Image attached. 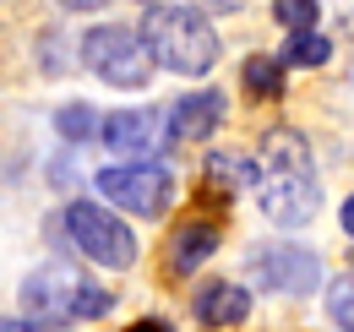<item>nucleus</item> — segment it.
Segmentation results:
<instances>
[{"label": "nucleus", "mask_w": 354, "mask_h": 332, "mask_svg": "<svg viewBox=\"0 0 354 332\" xmlns=\"http://www.w3.org/2000/svg\"><path fill=\"white\" fill-rule=\"evenodd\" d=\"M245 87H251L257 98H278V93H283V60L251 55V60H245Z\"/></svg>", "instance_id": "13"}, {"label": "nucleus", "mask_w": 354, "mask_h": 332, "mask_svg": "<svg viewBox=\"0 0 354 332\" xmlns=\"http://www.w3.org/2000/svg\"><path fill=\"white\" fill-rule=\"evenodd\" d=\"M22 311H28L39 327L98 322V316H109V294L98 289L88 273H77L71 261H44V267L22 284Z\"/></svg>", "instance_id": "3"}, {"label": "nucleus", "mask_w": 354, "mask_h": 332, "mask_svg": "<svg viewBox=\"0 0 354 332\" xmlns=\"http://www.w3.org/2000/svg\"><path fill=\"white\" fill-rule=\"evenodd\" d=\"M344 234H349V240H354V196H349V202H344Z\"/></svg>", "instance_id": "20"}, {"label": "nucleus", "mask_w": 354, "mask_h": 332, "mask_svg": "<svg viewBox=\"0 0 354 332\" xmlns=\"http://www.w3.org/2000/svg\"><path fill=\"white\" fill-rule=\"evenodd\" d=\"M82 60L98 71V82H109V87H147L153 82V60L142 49V33H126V28H93L82 39Z\"/></svg>", "instance_id": "5"}, {"label": "nucleus", "mask_w": 354, "mask_h": 332, "mask_svg": "<svg viewBox=\"0 0 354 332\" xmlns=\"http://www.w3.org/2000/svg\"><path fill=\"white\" fill-rule=\"evenodd\" d=\"M251 273H257V284H267L278 294H310L322 284V261L300 246H283V240L251 250Z\"/></svg>", "instance_id": "7"}, {"label": "nucleus", "mask_w": 354, "mask_h": 332, "mask_svg": "<svg viewBox=\"0 0 354 332\" xmlns=\"http://www.w3.org/2000/svg\"><path fill=\"white\" fill-rule=\"evenodd\" d=\"M142 49L153 66H169L180 77H207L218 60V33L196 6H153L142 17Z\"/></svg>", "instance_id": "2"}, {"label": "nucleus", "mask_w": 354, "mask_h": 332, "mask_svg": "<svg viewBox=\"0 0 354 332\" xmlns=\"http://www.w3.org/2000/svg\"><path fill=\"white\" fill-rule=\"evenodd\" d=\"M257 196L262 212L283 229H300L316 218L322 208V185H316V164H310V147L300 131L289 125H272L262 136V164H257Z\"/></svg>", "instance_id": "1"}, {"label": "nucleus", "mask_w": 354, "mask_h": 332, "mask_svg": "<svg viewBox=\"0 0 354 332\" xmlns=\"http://www.w3.org/2000/svg\"><path fill=\"white\" fill-rule=\"evenodd\" d=\"M213 250H218V229H213L207 218L180 223L175 234H169V273H196Z\"/></svg>", "instance_id": "11"}, {"label": "nucleus", "mask_w": 354, "mask_h": 332, "mask_svg": "<svg viewBox=\"0 0 354 332\" xmlns=\"http://www.w3.org/2000/svg\"><path fill=\"white\" fill-rule=\"evenodd\" d=\"M60 6H66V11H98L104 0H60Z\"/></svg>", "instance_id": "19"}, {"label": "nucleus", "mask_w": 354, "mask_h": 332, "mask_svg": "<svg viewBox=\"0 0 354 332\" xmlns=\"http://www.w3.org/2000/svg\"><path fill=\"white\" fill-rule=\"evenodd\" d=\"M272 17L289 28V33H300V28H316V0H272Z\"/></svg>", "instance_id": "16"}, {"label": "nucleus", "mask_w": 354, "mask_h": 332, "mask_svg": "<svg viewBox=\"0 0 354 332\" xmlns=\"http://www.w3.org/2000/svg\"><path fill=\"white\" fill-rule=\"evenodd\" d=\"M191 311H196V322H207V327H240V322L251 316V294L240 289V284H207V289L191 299Z\"/></svg>", "instance_id": "10"}, {"label": "nucleus", "mask_w": 354, "mask_h": 332, "mask_svg": "<svg viewBox=\"0 0 354 332\" xmlns=\"http://www.w3.org/2000/svg\"><path fill=\"white\" fill-rule=\"evenodd\" d=\"M223 120V98L218 93H185L180 104H169L164 115V142H202L213 136Z\"/></svg>", "instance_id": "9"}, {"label": "nucleus", "mask_w": 354, "mask_h": 332, "mask_svg": "<svg viewBox=\"0 0 354 332\" xmlns=\"http://www.w3.org/2000/svg\"><path fill=\"white\" fill-rule=\"evenodd\" d=\"M66 234H71L77 250L93 256L98 267H131L136 261V234L115 212H104L98 202H71V208H66Z\"/></svg>", "instance_id": "4"}, {"label": "nucleus", "mask_w": 354, "mask_h": 332, "mask_svg": "<svg viewBox=\"0 0 354 332\" xmlns=\"http://www.w3.org/2000/svg\"><path fill=\"white\" fill-rule=\"evenodd\" d=\"M333 55V44L322 39L316 28H300V33H289V49H283V66H322Z\"/></svg>", "instance_id": "14"}, {"label": "nucleus", "mask_w": 354, "mask_h": 332, "mask_svg": "<svg viewBox=\"0 0 354 332\" xmlns=\"http://www.w3.org/2000/svg\"><path fill=\"white\" fill-rule=\"evenodd\" d=\"M327 311H333V322H338V327L354 332V273H349V278H338V284L327 289Z\"/></svg>", "instance_id": "17"}, {"label": "nucleus", "mask_w": 354, "mask_h": 332, "mask_svg": "<svg viewBox=\"0 0 354 332\" xmlns=\"http://www.w3.org/2000/svg\"><path fill=\"white\" fill-rule=\"evenodd\" d=\"M136 332H169V322H158V316H142V322H136Z\"/></svg>", "instance_id": "18"}, {"label": "nucleus", "mask_w": 354, "mask_h": 332, "mask_svg": "<svg viewBox=\"0 0 354 332\" xmlns=\"http://www.w3.org/2000/svg\"><path fill=\"white\" fill-rule=\"evenodd\" d=\"M55 131L66 142H88V136H98V115L88 104H66V109H55Z\"/></svg>", "instance_id": "15"}, {"label": "nucleus", "mask_w": 354, "mask_h": 332, "mask_svg": "<svg viewBox=\"0 0 354 332\" xmlns=\"http://www.w3.org/2000/svg\"><path fill=\"white\" fill-rule=\"evenodd\" d=\"M257 185V158L251 153H213L207 158V191H223V196H234V191H251Z\"/></svg>", "instance_id": "12"}, {"label": "nucleus", "mask_w": 354, "mask_h": 332, "mask_svg": "<svg viewBox=\"0 0 354 332\" xmlns=\"http://www.w3.org/2000/svg\"><path fill=\"white\" fill-rule=\"evenodd\" d=\"M98 131H104L109 153L147 158V153H158V142H164V115H158V109H120L115 120H104Z\"/></svg>", "instance_id": "8"}, {"label": "nucleus", "mask_w": 354, "mask_h": 332, "mask_svg": "<svg viewBox=\"0 0 354 332\" xmlns=\"http://www.w3.org/2000/svg\"><path fill=\"white\" fill-rule=\"evenodd\" d=\"M98 191L115 202V208L136 212V218H158L175 196V180L164 164H147V158H126V164L104 169L98 174Z\"/></svg>", "instance_id": "6"}]
</instances>
